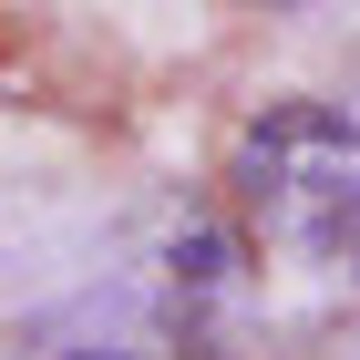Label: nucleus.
I'll return each mask as SVG.
<instances>
[{"label": "nucleus", "mask_w": 360, "mask_h": 360, "mask_svg": "<svg viewBox=\"0 0 360 360\" xmlns=\"http://www.w3.org/2000/svg\"><path fill=\"white\" fill-rule=\"evenodd\" d=\"M226 195L268 248L360 278V124L340 103H257L226 144Z\"/></svg>", "instance_id": "nucleus-1"}, {"label": "nucleus", "mask_w": 360, "mask_h": 360, "mask_svg": "<svg viewBox=\"0 0 360 360\" xmlns=\"http://www.w3.org/2000/svg\"><path fill=\"white\" fill-rule=\"evenodd\" d=\"M11 360H195V350H186L165 268L144 248L134 268H103L83 288H62L52 309H31L11 330Z\"/></svg>", "instance_id": "nucleus-2"}, {"label": "nucleus", "mask_w": 360, "mask_h": 360, "mask_svg": "<svg viewBox=\"0 0 360 360\" xmlns=\"http://www.w3.org/2000/svg\"><path fill=\"white\" fill-rule=\"evenodd\" d=\"M330 360H360V340H340V350H330Z\"/></svg>", "instance_id": "nucleus-3"}, {"label": "nucleus", "mask_w": 360, "mask_h": 360, "mask_svg": "<svg viewBox=\"0 0 360 360\" xmlns=\"http://www.w3.org/2000/svg\"><path fill=\"white\" fill-rule=\"evenodd\" d=\"M278 11H319V0H278Z\"/></svg>", "instance_id": "nucleus-4"}]
</instances>
